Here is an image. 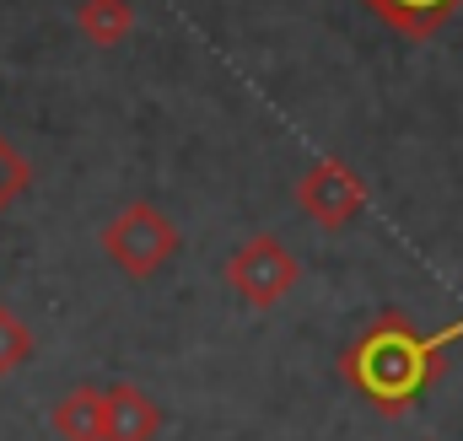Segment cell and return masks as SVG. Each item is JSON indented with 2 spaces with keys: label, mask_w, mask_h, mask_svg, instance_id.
I'll use <instances>...</instances> for the list:
<instances>
[{
  "label": "cell",
  "mask_w": 463,
  "mask_h": 441,
  "mask_svg": "<svg viewBox=\"0 0 463 441\" xmlns=\"http://www.w3.org/2000/svg\"><path fill=\"white\" fill-rule=\"evenodd\" d=\"M162 431V404L135 388V382H114L103 388V441H156Z\"/></svg>",
  "instance_id": "5b68a950"
},
{
  "label": "cell",
  "mask_w": 463,
  "mask_h": 441,
  "mask_svg": "<svg viewBox=\"0 0 463 441\" xmlns=\"http://www.w3.org/2000/svg\"><path fill=\"white\" fill-rule=\"evenodd\" d=\"M297 205H302V216L313 220V226L340 231V226H350L366 211V178L350 162H340V156H318L297 178Z\"/></svg>",
  "instance_id": "277c9868"
},
{
  "label": "cell",
  "mask_w": 463,
  "mask_h": 441,
  "mask_svg": "<svg viewBox=\"0 0 463 441\" xmlns=\"http://www.w3.org/2000/svg\"><path fill=\"white\" fill-rule=\"evenodd\" d=\"M372 16H383L388 27H399L404 38H431L463 0H361Z\"/></svg>",
  "instance_id": "52a82bcc"
},
{
  "label": "cell",
  "mask_w": 463,
  "mask_h": 441,
  "mask_svg": "<svg viewBox=\"0 0 463 441\" xmlns=\"http://www.w3.org/2000/svg\"><path fill=\"white\" fill-rule=\"evenodd\" d=\"M458 339H463V324L420 333L404 313H383L340 350V377L366 404H377L383 415H399L442 377V361H448V350Z\"/></svg>",
  "instance_id": "6da1fadb"
},
{
  "label": "cell",
  "mask_w": 463,
  "mask_h": 441,
  "mask_svg": "<svg viewBox=\"0 0 463 441\" xmlns=\"http://www.w3.org/2000/svg\"><path fill=\"white\" fill-rule=\"evenodd\" d=\"M33 350H38V339H33V329H27V318H22L16 307L0 302V377L22 371V366L33 361Z\"/></svg>",
  "instance_id": "9c48e42d"
},
{
  "label": "cell",
  "mask_w": 463,
  "mask_h": 441,
  "mask_svg": "<svg viewBox=\"0 0 463 441\" xmlns=\"http://www.w3.org/2000/svg\"><path fill=\"white\" fill-rule=\"evenodd\" d=\"M76 27L92 49H118L135 33V5L129 0H81L76 5Z\"/></svg>",
  "instance_id": "ba28073f"
},
{
  "label": "cell",
  "mask_w": 463,
  "mask_h": 441,
  "mask_svg": "<svg viewBox=\"0 0 463 441\" xmlns=\"http://www.w3.org/2000/svg\"><path fill=\"white\" fill-rule=\"evenodd\" d=\"M222 280L232 286L237 302H248L253 313H269V307H280V302L297 291L302 264L291 258V248H286L280 237L259 231V237H248V242L232 248V258L222 264Z\"/></svg>",
  "instance_id": "3957f363"
},
{
  "label": "cell",
  "mask_w": 463,
  "mask_h": 441,
  "mask_svg": "<svg viewBox=\"0 0 463 441\" xmlns=\"http://www.w3.org/2000/svg\"><path fill=\"white\" fill-rule=\"evenodd\" d=\"M49 426L60 441H103V388H92V382L71 388L49 409Z\"/></svg>",
  "instance_id": "8992f818"
},
{
  "label": "cell",
  "mask_w": 463,
  "mask_h": 441,
  "mask_svg": "<svg viewBox=\"0 0 463 441\" xmlns=\"http://www.w3.org/2000/svg\"><path fill=\"white\" fill-rule=\"evenodd\" d=\"M27 183H33V167H27V156L0 135V216L27 194Z\"/></svg>",
  "instance_id": "30bf717a"
},
{
  "label": "cell",
  "mask_w": 463,
  "mask_h": 441,
  "mask_svg": "<svg viewBox=\"0 0 463 441\" xmlns=\"http://www.w3.org/2000/svg\"><path fill=\"white\" fill-rule=\"evenodd\" d=\"M103 253H109V264H114L118 275H129V280H151L156 269H167L173 264V253H178V226L162 216L151 200H129L124 211H118L109 226H103Z\"/></svg>",
  "instance_id": "7a4b0ae2"
}]
</instances>
